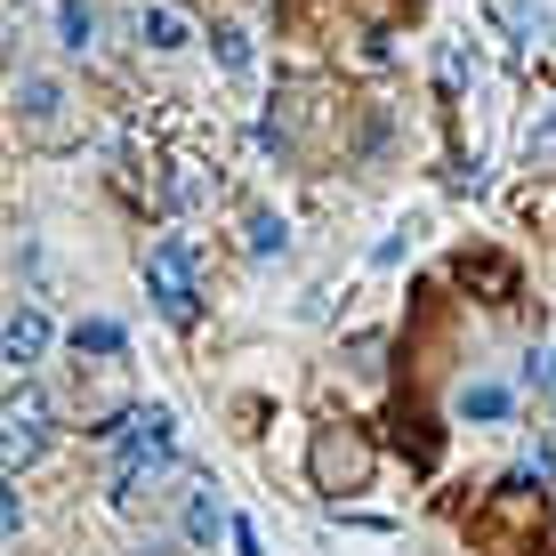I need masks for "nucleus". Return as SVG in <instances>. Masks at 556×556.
Instances as JSON below:
<instances>
[{
	"mask_svg": "<svg viewBox=\"0 0 556 556\" xmlns=\"http://www.w3.org/2000/svg\"><path fill=\"white\" fill-rule=\"evenodd\" d=\"M146 291H153V306H162L169 323H194L202 282H194V242H186V235H162L146 251Z\"/></svg>",
	"mask_w": 556,
	"mask_h": 556,
	"instance_id": "obj_1",
	"label": "nucleus"
},
{
	"mask_svg": "<svg viewBox=\"0 0 556 556\" xmlns=\"http://www.w3.org/2000/svg\"><path fill=\"white\" fill-rule=\"evenodd\" d=\"M532 532H541V484H532V476H508L501 501L476 516V541H492V548H525Z\"/></svg>",
	"mask_w": 556,
	"mask_h": 556,
	"instance_id": "obj_2",
	"label": "nucleus"
},
{
	"mask_svg": "<svg viewBox=\"0 0 556 556\" xmlns=\"http://www.w3.org/2000/svg\"><path fill=\"white\" fill-rule=\"evenodd\" d=\"M315 484L323 492H363L371 484V444L355 428H323L315 435Z\"/></svg>",
	"mask_w": 556,
	"mask_h": 556,
	"instance_id": "obj_3",
	"label": "nucleus"
},
{
	"mask_svg": "<svg viewBox=\"0 0 556 556\" xmlns=\"http://www.w3.org/2000/svg\"><path fill=\"white\" fill-rule=\"evenodd\" d=\"M452 275H459V282H476V291H484V306H508V299H516V266H508L501 251H459V258H452Z\"/></svg>",
	"mask_w": 556,
	"mask_h": 556,
	"instance_id": "obj_4",
	"label": "nucleus"
},
{
	"mask_svg": "<svg viewBox=\"0 0 556 556\" xmlns=\"http://www.w3.org/2000/svg\"><path fill=\"white\" fill-rule=\"evenodd\" d=\"M0 348H9V371L25 379L33 363L49 355V315H41V306H16V315H9V339H0Z\"/></svg>",
	"mask_w": 556,
	"mask_h": 556,
	"instance_id": "obj_5",
	"label": "nucleus"
},
{
	"mask_svg": "<svg viewBox=\"0 0 556 556\" xmlns=\"http://www.w3.org/2000/svg\"><path fill=\"white\" fill-rule=\"evenodd\" d=\"M138 41H146L153 56H178L186 41H194V25H186L178 9H162V0H146V9H138Z\"/></svg>",
	"mask_w": 556,
	"mask_h": 556,
	"instance_id": "obj_6",
	"label": "nucleus"
},
{
	"mask_svg": "<svg viewBox=\"0 0 556 556\" xmlns=\"http://www.w3.org/2000/svg\"><path fill=\"white\" fill-rule=\"evenodd\" d=\"M16 98H25V122H33V129H56V113H65V81L25 73V81H16Z\"/></svg>",
	"mask_w": 556,
	"mask_h": 556,
	"instance_id": "obj_7",
	"label": "nucleus"
},
{
	"mask_svg": "<svg viewBox=\"0 0 556 556\" xmlns=\"http://www.w3.org/2000/svg\"><path fill=\"white\" fill-rule=\"evenodd\" d=\"M210 492H218V484H194V501H186V541H194V548H210V541L226 532V516H218Z\"/></svg>",
	"mask_w": 556,
	"mask_h": 556,
	"instance_id": "obj_8",
	"label": "nucleus"
},
{
	"mask_svg": "<svg viewBox=\"0 0 556 556\" xmlns=\"http://www.w3.org/2000/svg\"><path fill=\"white\" fill-rule=\"evenodd\" d=\"M49 452V419H9V476Z\"/></svg>",
	"mask_w": 556,
	"mask_h": 556,
	"instance_id": "obj_9",
	"label": "nucleus"
},
{
	"mask_svg": "<svg viewBox=\"0 0 556 556\" xmlns=\"http://www.w3.org/2000/svg\"><path fill=\"white\" fill-rule=\"evenodd\" d=\"M210 194H218V178H210L202 162H178V169H169V202H178V210H202Z\"/></svg>",
	"mask_w": 556,
	"mask_h": 556,
	"instance_id": "obj_10",
	"label": "nucleus"
},
{
	"mask_svg": "<svg viewBox=\"0 0 556 556\" xmlns=\"http://www.w3.org/2000/svg\"><path fill=\"white\" fill-rule=\"evenodd\" d=\"M56 33H65V49H89L98 41V9L89 0H56Z\"/></svg>",
	"mask_w": 556,
	"mask_h": 556,
	"instance_id": "obj_11",
	"label": "nucleus"
},
{
	"mask_svg": "<svg viewBox=\"0 0 556 556\" xmlns=\"http://www.w3.org/2000/svg\"><path fill=\"white\" fill-rule=\"evenodd\" d=\"M73 348L81 355H122L129 339H122V323H105V315H89V323H73Z\"/></svg>",
	"mask_w": 556,
	"mask_h": 556,
	"instance_id": "obj_12",
	"label": "nucleus"
},
{
	"mask_svg": "<svg viewBox=\"0 0 556 556\" xmlns=\"http://www.w3.org/2000/svg\"><path fill=\"white\" fill-rule=\"evenodd\" d=\"M251 251H258V258H282V251H291V226H282L275 210H258V218H251Z\"/></svg>",
	"mask_w": 556,
	"mask_h": 556,
	"instance_id": "obj_13",
	"label": "nucleus"
},
{
	"mask_svg": "<svg viewBox=\"0 0 556 556\" xmlns=\"http://www.w3.org/2000/svg\"><path fill=\"white\" fill-rule=\"evenodd\" d=\"M459 412H468V419H508V388H492V379H476V388L459 395Z\"/></svg>",
	"mask_w": 556,
	"mask_h": 556,
	"instance_id": "obj_14",
	"label": "nucleus"
},
{
	"mask_svg": "<svg viewBox=\"0 0 556 556\" xmlns=\"http://www.w3.org/2000/svg\"><path fill=\"white\" fill-rule=\"evenodd\" d=\"M210 41H218V65L226 73H251V33H242V25H218Z\"/></svg>",
	"mask_w": 556,
	"mask_h": 556,
	"instance_id": "obj_15",
	"label": "nucleus"
},
{
	"mask_svg": "<svg viewBox=\"0 0 556 556\" xmlns=\"http://www.w3.org/2000/svg\"><path fill=\"white\" fill-rule=\"evenodd\" d=\"M525 162H556V105L541 122H525Z\"/></svg>",
	"mask_w": 556,
	"mask_h": 556,
	"instance_id": "obj_16",
	"label": "nucleus"
},
{
	"mask_svg": "<svg viewBox=\"0 0 556 556\" xmlns=\"http://www.w3.org/2000/svg\"><path fill=\"white\" fill-rule=\"evenodd\" d=\"M9 419H49V395L33 388V379H16L9 388Z\"/></svg>",
	"mask_w": 556,
	"mask_h": 556,
	"instance_id": "obj_17",
	"label": "nucleus"
},
{
	"mask_svg": "<svg viewBox=\"0 0 556 556\" xmlns=\"http://www.w3.org/2000/svg\"><path fill=\"white\" fill-rule=\"evenodd\" d=\"M0 532H9V541L25 532V501H16V476H9V501H0Z\"/></svg>",
	"mask_w": 556,
	"mask_h": 556,
	"instance_id": "obj_18",
	"label": "nucleus"
},
{
	"mask_svg": "<svg viewBox=\"0 0 556 556\" xmlns=\"http://www.w3.org/2000/svg\"><path fill=\"white\" fill-rule=\"evenodd\" d=\"M348 371H363V379L379 371V339H355V348H348Z\"/></svg>",
	"mask_w": 556,
	"mask_h": 556,
	"instance_id": "obj_19",
	"label": "nucleus"
},
{
	"mask_svg": "<svg viewBox=\"0 0 556 556\" xmlns=\"http://www.w3.org/2000/svg\"><path fill=\"white\" fill-rule=\"evenodd\" d=\"M235 548H242V556H266V548H258V532H251V525H235Z\"/></svg>",
	"mask_w": 556,
	"mask_h": 556,
	"instance_id": "obj_20",
	"label": "nucleus"
},
{
	"mask_svg": "<svg viewBox=\"0 0 556 556\" xmlns=\"http://www.w3.org/2000/svg\"><path fill=\"white\" fill-rule=\"evenodd\" d=\"M138 556H169V548H162V541H146V548H138Z\"/></svg>",
	"mask_w": 556,
	"mask_h": 556,
	"instance_id": "obj_21",
	"label": "nucleus"
}]
</instances>
